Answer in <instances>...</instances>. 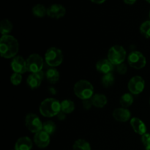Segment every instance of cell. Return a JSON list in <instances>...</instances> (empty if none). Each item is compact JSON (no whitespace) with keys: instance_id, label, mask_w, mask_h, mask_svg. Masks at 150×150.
<instances>
[{"instance_id":"6da1fadb","label":"cell","mask_w":150,"mask_h":150,"mask_svg":"<svg viewBox=\"0 0 150 150\" xmlns=\"http://www.w3.org/2000/svg\"><path fill=\"white\" fill-rule=\"evenodd\" d=\"M18 50V42L14 37L9 35L1 36L0 39V54L3 58H14Z\"/></svg>"},{"instance_id":"7a4b0ae2","label":"cell","mask_w":150,"mask_h":150,"mask_svg":"<svg viewBox=\"0 0 150 150\" xmlns=\"http://www.w3.org/2000/svg\"><path fill=\"white\" fill-rule=\"evenodd\" d=\"M40 113L45 117H53L61 111V103L54 98H46L40 105Z\"/></svg>"},{"instance_id":"3957f363","label":"cell","mask_w":150,"mask_h":150,"mask_svg":"<svg viewBox=\"0 0 150 150\" xmlns=\"http://www.w3.org/2000/svg\"><path fill=\"white\" fill-rule=\"evenodd\" d=\"M75 95L82 100H89L94 95V87L92 83L86 80H81L74 85Z\"/></svg>"},{"instance_id":"277c9868","label":"cell","mask_w":150,"mask_h":150,"mask_svg":"<svg viewBox=\"0 0 150 150\" xmlns=\"http://www.w3.org/2000/svg\"><path fill=\"white\" fill-rule=\"evenodd\" d=\"M45 61L50 67H57L60 65L63 62L62 52L59 48L51 47L48 48L45 52Z\"/></svg>"},{"instance_id":"5b68a950","label":"cell","mask_w":150,"mask_h":150,"mask_svg":"<svg viewBox=\"0 0 150 150\" xmlns=\"http://www.w3.org/2000/svg\"><path fill=\"white\" fill-rule=\"evenodd\" d=\"M127 56L125 49L121 45H114L108 52V59L114 65H119L123 63Z\"/></svg>"},{"instance_id":"8992f818","label":"cell","mask_w":150,"mask_h":150,"mask_svg":"<svg viewBox=\"0 0 150 150\" xmlns=\"http://www.w3.org/2000/svg\"><path fill=\"white\" fill-rule=\"evenodd\" d=\"M43 64V59L39 54H31L26 59L27 70L32 73H38L42 71Z\"/></svg>"},{"instance_id":"52a82bcc","label":"cell","mask_w":150,"mask_h":150,"mask_svg":"<svg viewBox=\"0 0 150 150\" xmlns=\"http://www.w3.org/2000/svg\"><path fill=\"white\" fill-rule=\"evenodd\" d=\"M42 123L38 115L35 114H29L25 118V125L30 132L37 133L42 130Z\"/></svg>"},{"instance_id":"ba28073f","label":"cell","mask_w":150,"mask_h":150,"mask_svg":"<svg viewBox=\"0 0 150 150\" xmlns=\"http://www.w3.org/2000/svg\"><path fill=\"white\" fill-rule=\"evenodd\" d=\"M127 62L130 67L136 70L144 68L146 64V60L144 56L137 51H133L129 54L127 57Z\"/></svg>"},{"instance_id":"9c48e42d","label":"cell","mask_w":150,"mask_h":150,"mask_svg":"<svg viewBox=\"0 0 150 150\" xmlns=\"http://www.w3.org/2000/svg\"><path fill=\"white\" fill-rule=\"evenodd\" d=\"M129 91L133 95H139L144 91L145 87V81L141 76H136L132 78L127 84Z\"/></svg>"},{"instance_id":"30bf717a","label":"cell","mask_w":150,"mask_h":150,"mask_svg":"<svg viewBox=\"0 0 150 150\" xmlns=\"http://www.w3.org/2000/svg\"><path fill=\"white\" fill-rule=\"evenodd\" d=\"M10 66H11L12 70L14 71V73L23 74V73H25L26 71H28L26 60H25L21 56L15 57L12 60Z\"/></svg>"},{"instance_id":"8fae6325","label":"cell","mask_w":150,"mask_h":150,"mask_svg":"<svg viewBox=\"0 0 150 150\" xmlns=\"http://www.w3.org/2000/svg\"><path fill=\"white\" fill-rule=\"evenodd\" d=\"M66 10L64 7L59 4H52L47 9V16L52 18H61L63 16H64Z\"/></svg>"},{"instance_id":"7c38bea8","label":"cell","mask_w":150,"mask_h":150,"mask_svg":"<svg viewBox=\"0 0 150 150\" xmlns=\"http://www.w3.org/2000/svg\"><path fill=\"white\" fill-rule=\"evenodd\" d=\"M50 135L44 130H40L35 133L34 142L39 148H45L50 144Z\"/></svg>"},{"instance_id":"4fadbf2b","label":"cell","mask_w":150,"mask_h":150,"mask_svg":"<svg viewBox=\"0 0 150 150\" xmlns=\"http://www.w3.org/2000/svg\"><path fill=\"white\" fill-rule=\"evenodd\" d=\"M42 75L43 74H42V71L38 73H32L29 75L26 79V83H27L29 87L32 89H38L40 86L41 82H42V78H43Z\"/></svg>"},{"instance_id":"5bb4252c","label":"cell","mask_w":150,"mask_h":150,"mask_svg":"<svg viewBox=\"0 0 150 150\" xmlns=\"http://www.w3.org/2000/svg\"><path fill=\"white\" fill-rule=\"evenodd\" d=\"M113 117L117 121L120 122H125L130 120L131 114L127 108H119L113 111Z\"/></svg>"},{"instance_id":"9a60e30c","label":"cell","mask_w":150,"mask_h":150,"mask_svg":"<svg viewBox=\"0 0 150 150\" xmlns=\"http://www.w3.org/2000/svg\"><path fill=\"white\" fill-rule=\"evenodd\" d=\"M96 69L99 73L103 74H108L111 73L113 69H114V64L111 62L108 59H100L97 62Z\"/></svg>"},{"instance_id":"2e32d148","label":"cell","mask_w":150,"mask_h":150,"mask_svg":"<svg viewBox=\"0 0 150 150\" xmlns=\"http://www.w3.org/2000/svg\"><path fill=\"white\" fill-rule=\"evenodd\" d=\"M130 125L133 130L137 134L143 136L146 133V126L142 120L137 117H133L130 120Z\"/></svg>"},{"instance_id":"e0dca14e","label":"cell","mask_w":150,"mask_h":150,"mask_svg":"<svg viewBox=\"0 0 150 150\" xmlns=\"http://www.w3.org/2000/svg\"><path fill=\"white\" fill-rule=\"evenodd\" d=\"M32 140L27 136L19 138L15 144V150H32Z\"/></svg>"},{"instance_id":"ac0fdd59","label":"cell","mask_w":150,"mask_h":150,"mask_svg":"<svg viewBox=\"0 0 150 150\" xmlns=\"http://www.w3.org/2000/svg\"><path fill=\"white\" fill-rule=\"evenodd\" d=\"M92 105L97 108H103L107 104V98L103 94H95L92 98Z\"/></svg>"},{"instance_id":"d6986e66","label":"cell","mask_w":150,"mask_h":150,"mask_svg":"<svg viewBox=\"0 0 150 150\" xmlns=\"http://www.w3.org/2000/svg\"><path fill=\"white\" fill-rule=\"evenodd\" d=\"M59 72L54 67L48 69L45 73V77L51 83H55L59 79Z\"/></svg>"},{"instance_id":"ffe728a7","label":"cell","mask_w":150,"mask_h":150,"mask_svg":"<svg viewBox=\"0 0 150 150\" xmlns=\"http://www.w3.org/2000/svg\"><path fill=\"white\" fill-rule=\"evenodd\" d=\"M75 110V103L70 100H64L61 102V111L64 114H70Z\"/></svg>"},{"instance_id":"44dd1931","label":"cell","mask_w":150,"mask_h":150,"mask_svg":"<svg viewBox=\"0 0 150 150\" xmlns=\"http://www.w3.org/2000/svg\"><path fill=\"white\" fill-rule=\"evenodd\" d=\"M13 30V23L8 19H4L0 23V32L2 35H8Z\"/></svg>"},{"instance_id":"7402d4cb","label":"cell","mask_w":150,"mask_h":150,"mask_svg":"<svg viewBox=\"0 0 150 150\" xmlns=\"http://www.w3.org/2000/svg\"><path fill=\"white\" fill-rule=\"evenodd\" d=\"M73 150H91V146L84 139H78L73 144Z\"/></svg>"},{"instance_id":"603a6c76","label":"cell","mask_w":150,"mask_h":150,"mask_svg":"<svg viewBox=\"0 0 150 150\" xmlns=\"http://www.w3.org/2000/svg\"><path fill=\"white\" fill-rule=\"evenodd\" d=\"M32 13L38 18H43L45 15H47V9L43 4H38L32 8Z\"/></svg>"},{"instance_id":"cb8c5ba5","label":"cell","mask_w":150,"mask_h":150,"mask_svg":"<svg viewBox=\"0 0 150 150\" xmlns=\"http://www.w3.org/2000/svg\"><path fill=\"white\" fill-rule=\"evenodd\" d=\"M120 104L122 108H128L133 104V97L131 93H125L120 98Z\"/></svg>"},{"instance_id":"d4e9b609","label":"cell","mask_w":150,"mask_h":150,"mask_svg":"<svg viewBox=\"0 0 150 150\" xmlns=\"http://www.w3.org/2000/svg\"><path fill=\"white\" fill-rule=\"evenodd\" d=\"M56 129H57V126L55 123L53 122L52 121H46L42 125V130L46 132L49 135H52L53 133H54Z\"/></svg>"},{"instance_id":"484cf974","label":"cell","mask_w":150,"mask_h":150,"mask_svg":"<svg viewBox=\"0 0 150 150\" xmlns=\"http://www.w3.org/2000/svg\"><path fill=\"white\" fill-rule=\"evenodd\" d=\"M102 84L104 87L108 88L109 86H112L114 83V77L111 73H108V74L103 75L102 78Z\"/></svg>"},{"instance_id":"4316f807","label":"cell","mask_w":150,"mask_h":150,"mask_svg":"<svg viewBox=\"0 0 150 150\" xmlns=\"http://www.w3.org/2000/svg\"><path fill=\"white\" fill-rule=\"evenodd\" d=\"M140 32L145 38H150V20L144 22L141 25Z\"/></svg>"},{"instance_id":"83f0119b","label":"cell","mask_w":150,"mask_h":150,"mask_svg":"<svg viewBox=\"0 0 150 150\" xmlns=\"http://www.w3.org/2000/svg\"><path fill=\"white\" fill-rule=\"evenodd\" d=\"M10 81L15 86L19 85L22 81L21 74H19V73H14L13 74H12L11 76H10Z\"/></svg>"},{"instance_id":"f1b7e54d","label":"cell","mask_w":150,"mask_h":150,"mask_svg":"<svg viewBox=\"0 0 150 150\" xmlns=\"http://www.w3.org/2000/svg\"><path fill=\"white\" fill-rule=\"evenodd\" d=\"M142 141L143 144L144 145L145 147H147V146H150V134L149 133H146L145 134H144L142 137Z\"/></svg>"},{"instance_id":"f546056e","label":"cell","mask_w":150,"mask_h":150,"mask_svg":"<svg viewBox=\"0 0 150 150\" xmlns=\"http://www.w3.org/2000/svg\"><path fill=\"white\" fill-rule=\"evenodd\" d=\"M127 66H126L125 64H123V63L117 65V72H118V73H120V74L121 75L125 74V73H126V72H127Z\"/></svg>"},{"instance_id":"4dcf8cb0","label":"cell","mask_w":150,"mask_h":150,"mask_svg":"<svg viewBox=\"0 0 150 150\" xmlns=\"http://www.w3.org/2000/svg\"><path fill=\"white\" fill-rule=\"evenodd\" d=\"M83 106H84L85 108H86V109H89V108H90L91 105H92V100L89 101V100H83Z\"/></svg>"},{"instance_id":"1f68e13d","label":"cell","mask_w":150,"mask_h":150,"mask_svg":"<svg viewBox=\"0 0 150 150\" xmlns=\"http://www.w3.org/2000/svg\"><path fill=\"white\" fill-rule=\"evenodd\" d=\"M123 1H124V2L125 3V4H130V5H131V4H133L136 3V0H123Z\"/></svg>"},{"instance_id":"d6a6232c","label":"cell","mask_w":150,"mask_h":150,"mask_svg":"<svg viewBox=\"0 0 150 150\" xmlns=\"http://www.w3.org/2000/svg\"><path fill=\"white\" fill-rule=\"evenodd\" d=\"M92 2L95 3V4H102L103 3L105 0H91Z\"/></svg>"},{"instance_id":"836d02e7","label":"cell","mask_w":150,"mask_h":150,"mask_svg":"<svg viewBox=\"0 0 150 150\" xmlns=\"http://www.w3.org/2000/svg\"><path fill=\"white\" fill-rule=\"evenodd\" d=\"M146 150H150V146H147V147L146 148Z\"/></svg>"},{"instance_id":"e575fe53","label":"cell","mask_w":150,"mask_h":150,"mask_svg":"<svg viewBox=\"0 0 150 150\" xmlns=\"http://www.w3.org/2000/svg\"><path fill=\"white\" fill-rule=\"evenodd\" d=\"M146 1H147V2H149V3H150V0H146Z\"/></svg>"},{"instance_id":"d590c367","label":"cell","mask_w":150,"mask_h":150,"mask_svg":"<svg viewBox=\"0 0 150 150\" xmlns=\"http://www.w3.org/2000/svg\"><path fill=\"white\" fill-rule=\"evenodd\" d=\"M149 18H150V11H149Z\"/></svg>"},{"instance_id":"8d00e7d4","label":"cell","mask_w":150,"mask_h":150,"mask_svg":"<svg viewBox=\"0 0 150 150\" xmlns=\"http://www.w3.org/2000/svg\"><path fill=\"white\" fill-rule=\"evenodd\" d=\"M149 104H150V99H149Z\"/></svg>"}]
</instances>
